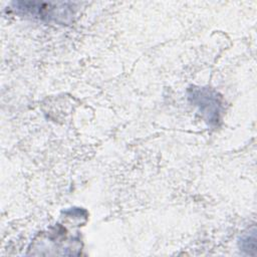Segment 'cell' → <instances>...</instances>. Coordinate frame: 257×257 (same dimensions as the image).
I'll list each match as a JSON object with an SVG mask.
<instances>
[{"label": "cell", "instance_id": "6da1fadb", "mask_svg": "<svg viewBox=\"0 0 257 257\" xmlns=\"http://www.w3.org/2000/svg\"><path fill=\"white\" fill-rule=\"evenodd\" d=\"M12 7L18 14L29 15L48 21L66 23L74 13L73 3H40L18 1L13 2Z\"/></svg>", "mask_w": 257, "mask_h": 257}, {"label": "cell", "instance_id": "7a4b0ae2", "mask_svg": "<svg viewBox=\"0 0 257 257\" xmlns=\"http://www.w3.org/2000/svg\"><path fill=\"white\" fill-rule=\"evenodd\" d=\"M189 98L207 116L210 123H216L219 120L221 103L216 92L205 87H193L189 89Z\"/></svg>", "mask_w": 257, "mask_h": 257}, {"label": "cell", "instance_id": "3957f363", "mask_svg": "<svg viewBox=\"0 0 257 257\" xmlns=\"http://www.w3.org/2000/svg\"><path fill=\"white\" fill-rule=\"evenodd\" d=\"M255 231H253L251 234H247L241 239L240 247L242 248V250H245L248 254H250V249L253 251L255 250Z\"/></svg>", "mask_w": 257, "mask_h": 257}]
</instances>
